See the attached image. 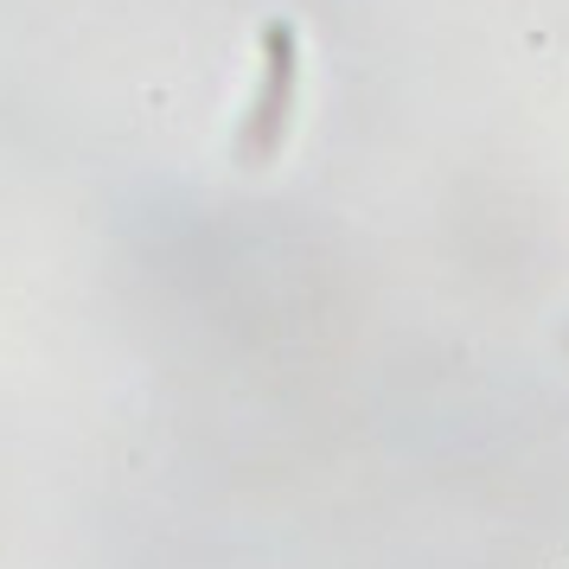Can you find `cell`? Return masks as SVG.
Returning <instances> with one entry per match:
<instances>
[{
	"mask_svg": "<svg viewBox=\"0 0 569 569\" xmlns=\"http://www.w3.org/2000/svg\"><path fill=\"white\" fill-rule=\"evenodd\" d=\"M295 64H301V39L288 20H269L262 27V83L257 103L243 116V134H237V160L243 167H262V160L282 148L288 116H295Z\"/></svg>",
	"mask_w": 569,
	"mask_h": 569,
	"instance_id": "cell-1",
	"label": "cell"
}]
</instances>
